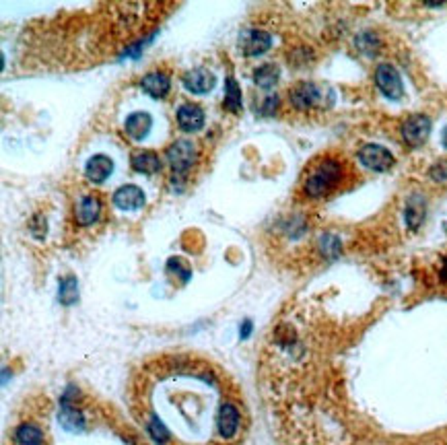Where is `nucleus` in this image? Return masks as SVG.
<instances>
[{
  "instance_id": "9d476101",
  "label": "nucleus",
  "mask_w": 447,
  "mask_h": 445,
  "mask_svg": "<svg viewBox=\"0 0 447 445\" xmlns=\"http://www.w3.org/2000/svg\"><path fill=\"white\" fill-rule=\"evenodd\" d=\"M270 46H272V38L266 32L252 29V32H243L239 38V48L245 56H260L268 52Z\"/></svg>"
},
{
  "instance_id": "f8f14e48",
  "label": "nucleus",
  "mask_w": 447,
  "mask_h": 445,
  "mask_svg": "<svg viewBox=\"0 0 447 445\" xmlns=\"http://www.w3.org/2000/svg\"><path fill=\"white\" fill-rule=\"evenodd\" d=\"M176 116H178V126L184 132H198L204 126V112L196 104H182Z\"/></svg>"
},
{
  "instance_id": "b1692460",
  "label": "nucleus",
  "mask_w": 447,
  "mask_h": 445,
  "mask_svg": "<svg viewBox=\"0 0 447 445\" xmlns=\"http://www.w3.org/2000/svg\"><path fill=\"white\" fill-rule=\"evenodd\" d=\"M428 176H431V180H435V182H447V159L437 161V163L428 169Z\"/></svg>"
},
{
  "instance_id": "f257e3e1",
  "label": "nucleus",
  "mask_w": 447,
  "mask_h": 445,
  "mask_svg": "<svg viewBox=\"0 0 447 445\" xmlns=\"http://www.w3.org/2000/svg\"><path fill=\"white\" fill-rule=\"evenodd\" d=\"M130 408L157 445H237L250 424L235 381L190 352L141 363L130 381Z\"/></svg>"
},
{
  "instance_id": "1a4fd4ad",
  "label": "nucleus",
  "mask_w": 447,
  "mask_h": 445,
  "mask_svg": "<svg viewBox=\"0 0 447 445\" xmlns=\"http://www.w3.org/2000/svg\"><path fill=\"white\" fill-rule=\"evenodd\" d=\"M75 387H71L64 396H62V408H60V420L69 431H83L85 429V412L83 408L77 404V396Z\"/></svg>"
},
{
  "instance_id": "4be33fe9",
  "label": "nucleus",
  "mask_w": 447,
  "mask_h": 445,
  "mask_svg": "<svg viewBox=\"0 0 447 445\" xmlns=\"http://www.w3.org/2000/svg\"><path fill=\"white\" fill-rule=\"evenodd\" d=\"M354 44H357L359 52H363V54H367V56L377 54L379 48H381V40H379V36L373 34V32H363V34H359L357 40H354Z\"/></svg>"
},
{
  "instance_id": "cd10ccee",
  "label": "nucleus",
  "mask_w": 447,
  "mask_h": 445,
  "mask_svg": "<svg viewBox=\"0 0 447 445\" xmlns=\"http://www.w3.org/2000/svg\"><path fill=\"white\" fill-rule=\"evenodd\" d=\"M441 143H443V147L447 149V128H445V132H443V139H441Z\"/></svg>"
},
{
  "instance_id": "5701e85b",
  "label": "nucleus",
  "mask_w": 447,
  "mask_h": 445,
  "mask_svg": "<svg viewBox=\"0 0 447 445\" xmlns=\"http://www.w3.org/2000/svg\"><path fill=\"white\" fill-rule=\"evenodd\" d=\"M77 295H79V285H77L75 278H64V280H60V289H58V299H60V303L71 305L73 301H77Z\"/></svg>"
},
{
  "instance_id": "6ab92c4d",
  "label": "nucleus",
  "mask_w": 447,
  "mask_h": 445,
  "mask_svg": "<svg viewBox=\"0 0 447 445\" xmlns=\"http://www.w3.org/2000/svg\"><path fill=\"white\" fill-rule=\"evenodd\" d=\"M424 213H426V204L422 200V196H410L408 204H406V225L416 231L420 227V223L424 221Z\"/></svg>"
},
{
  "instance_id": "393cba45",
  "label": "nucleus",
  "mask_w": 447,
  "mask_h": 445,
  "mask_svg": "<svg viewBox=\"0 0 447 445\" xmlns=\"http://www.w3.org/2000/svg\"><path fill=\"white\" fill-rule=\"evenodd\" d=\"M276 108H278V97H276V95H274V97H266L264 104H262V108H260V114H262V116H272V114L276 112Z\"/></svg>"
},
{
  "instance_id": "423d86ee",
  "label": "nucleus",
  "mask_w": 447,
  "mask_h": 445,
  "mask_svg": "<svg viewBox=\"0 0 447 445\" xmlns=\"http://www.w3.org/2000/svg\"><path fill=\"white\" fill-rule=\"evenodd\" d=\"M400 132H402V139L408 147H420V145H424V141L431 134V120L422 114H414V116L404 120Z\"/></svg>"
},
{
  "instance_id": "7ed1b4c3",
  "label": "nucleus",
  "mask_w": 447,
  "mask_h": 445,
  "mask_svg": "<svg viewBox=\"0 0 447 445\" xmlns=\"http://www.w3.org/2000/svg\"><path fill=\"white\" fill-rule=\"evenodd\" d=\"M167 165L178 176H188L198 165V147L188 139H178L165 149Z\"/></svg>"
},
{
  "instance_id": "20e7f679",
  "label": "nucleus",
  "mask_w": 447,
  "mask_h": 445,
  "mask_svg": "<svg viewBox=\"0 0 447 445\" xmlns=\"http://www.w3.org/2000/svg\"><path fill=\"white\" fill-rule=\"evenodd\" d=\"M326 89L309 83V81H301L295 87L289 89V104L297 110V112H311L315 108H324L326 101Z\"/></svg>"
},
{
  "instance_id": "6e6552de",
  "label": "nucleus",
  "mask_w": 447,
  "mask_h": 445,
  "mask_svg": "<svg viewBox=\"0 0 447 445\" xmlns=\"http://www.w3.org/2000/svg\"><path fill=\"white\" fill-rule=\"evenodd\" d=\"M104 211L101 198L97 194H85L75 204V221L79 227H89L99 221Z\"/></svg>"
},
{
  "instance_id": "f03ea898",
  "label": "nucleus",
  "mask_w": 447,
  "mask_h": 445,
  "mask_svg": "<svg viewBox=\"0 0 447 445\" xmlns=\"http://www.w3.org/2000/svg\"><path fill=\"white\" fill-rule=\"evenodd\" d=\"M352 178L350 163L334 153H326L315 157L303 178H301V194L309 200H324L340 192L348 180Z\"/></svg>"
},
{
  "instance_id": "4468645a",
  "label": "nucleus",
  "mask_w": 447,
  "mask_h": 445,
  "mask_svg": "<svg viewBox=\"0 0 447 445\" xmlns=\"http://www.w3.org/2000/svg\"><path fill=\"white\" fill-rule=\"evenodd\" d=\"M141 87H143V91H145L147 95H151V97H155V99H163V97L169 93V89H171V81H169V77H167L165 73L153 71V73H149V75L143 77Z\"/></svg>"
},
{
  "instance_id": "f3484780",
  "label": "nucleus",
  "mask_w": 447,
  "mask_h": 445,
  "mask_svg": "<svg viewBox=\"0 0 447 445\" xmlns=\"http://www.w3.org/2000/svg\"><path fill=\"white\" fill-rule=\"evenodd\" d=\"M112 171H114V163H112V159L106 157V155H95V157H91V159L87 161V167H85V176H87V180L93 182V184L106 182V180L112 176Z\"/></svg>"
},
{
  "instance_id": "a211bd4d",
  "label": "nucleus",
  "mask_w": 447,
  "mask_h": 445,
  "mask_svg": "<svg viewBox=\"0 0 447 445\" xmlns=\"http://www.w3.org/2000/svg\"><path fill=\"white\" fill-rule=\"evenodd\" d=\"M151 126H153V120H151V116L147 112H134V114L128 116V120L124 124V130H126V134L130 139L141 141V139H145L149 134Z\"/></svg>"
},
{
  "instance_id": "a878e982",
  "label": "nucleus",
  "mask_w": 447,
  "mask_h": 445,
  "mask_svg": "<svg viewBox=\"0 0 447 445\" xmlns=\"http://www.w3.org/2000/svg\"><path fill=\"white\" fill-rule=\"evenodd\" d=\"M182 264H184L182 260H169V270H171V272H180L182 278L188 280V278H190V268H188V266L182 268Z\"/></svg>"
},
{
  "instance_id": "0eeeda50",
  "label": "nucleus",
  "mask_w": 447,
  "mask_h": 445,
  "mask_svg": "<svg viewBox=\"0 0 447 445\" xmlns=\"http://www.w3.org/2000/svg\"><path fill=\"white\" fill-rule=\"evenodd\" d=\"M359 161L367 169H373V171H387L396 163L394 155L385 147H381V145H365L359 151Z\"/></svg>"
},
{
  "instance_id": "dca6fc26",
  "label": "nucleus",
  "mask_w": 447,
  "mask_h": 445,
  "mask_svg": "<svg viewBox=\"0 0 447 445\" xmlns=\"http://www.w3.org/2000/svg\"><path fill=\"white\" fill-rule=\"evenodd\" d=\"M44 441H46V433L42 431L40 424H36L32 420L21 422L13 433L15 445H44Z\"/></svg>"
},
{
  "instance_id": "bb28decb",
  "label": "nucleus",
  "mask_w": 447,
  "mask_h": 445,
  "mask_svg": "<svg viewBox=\"0 0 447 445\" xmlns=\"http://www.w3.org/2000/svg\"><path fill=\"white\" fill-rule=\"evenodd\" d=\"M439 280L447 285V256L443 258V262H441V266H439Z\"/></svg>"
},
{
  "instance_id": "2eb2a0df",
  "label": "nucleus",
  "mask_w": 447,
  "mask_h": 445,
  "mask_svg": "<svg viewBox=\"0 0 447 445\" xmlns=\"http://www.w3.org/2000/svg\"><path fill=\"white\" fill-rule=\"evenodd\" d=\"M130 165L134 171L138 173H147V176H153L161 169V157L155 153V151H149V149H138L130 155Z\"/></svg>"
},
{
  "instance_id": "aec40b11",
  "label": "nucleus",
  "mask_w": 447,
  "mask_h": 445,
  "mask_svg": "<svg viewBox=\"0 0 447 445\" xmlns=\"http://www.w3.org/2000/svg\"><path fill=\"white\" fill-rule=\"evenodd\" d=\"M223 106L231 114H239L241 112V89L237 87L233 77H229L227 83H225V101H223Z\"/></svg>"
},
{
  "instance_id": "39448f33",
  "label": "nucleus",
  "mask_w": 447,
  "mask_h": 445,
  "mask_svg": "<svg viewBox=\"0 0 447 445\" xmlns=\"http://www.w3.org/2000/svg\"><path fill=\"white\" fill-rule=\"evenodd\" d=\"M375 85L391 101H400L404 97L402 77H400V73L391 64H379L375 69Z\"/></svg>"
},
{
  "instance_id": "9b49d317",
  "label": "nucleus",
  "mask_w": 447,
  "mask_h": 445,
  "mask_svg": "<svg viewBox=\"0 0 447 445\" xmlns=\"http://www.w3.org/2000/svg\"><path fill=\"white\" fill-rule=\"evenodd\" d=\"M182 83H184V87L188 91H192L196 95H204V93L213 91L217 79H215V75L208 69H194V71H188L184 75Z\"/></svg>"
},
{
  "instance_id": "ddd939ff",
  "label": "nucleus",
  "mask_w": 447,
  "mask_h": 445,
  "mask_svg": "<svg viewBox=\"0 0 447 445\" xmlns=\"http://www.w3.org/2000/svg\"><path fill=\"white\" fill-rule=\"evenodd\" d=\"M114 204L122 211H138L145 204V192L138 186H120L114 196H112Z\"/></svg>"
},
{
  "instance_id": "412c9836",
  "label": "nucleus",
  "mask_w": 447,
  "mask_h": 445,
  "mask_svg": "<svg viewBox=\"0 0 447 445\" xmlns=\"http://www.w3.org/2000/svg\"><path fill=\"white\" fill-rule=\"evenodd\" d=\"M278 77H280V69H278L276 64H264V67H260V69L254 73V81H256V85L262 87V89L274 87L276 81H278Z\"/></svg>"
}]
</instances>
